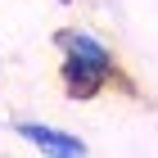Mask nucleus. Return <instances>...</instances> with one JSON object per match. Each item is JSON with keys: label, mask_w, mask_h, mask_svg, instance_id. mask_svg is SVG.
I'll return each instance as SVG.
<instances>
[{"label": "nucleus", "mask_w": 158, "mask_h": 158, "mask_svg": "<svg viewBox=\"0 0 158 158\" xmlns=\"http://www.w3.org/2000/svg\"><path fill=\"white\" fill-rule=\"evenodd\" d=\"M14 131L23 135L27 145H36L41 154H54V158H81L86 149H90L81 135L63 131V127H45V122H32V118H18V122H14Z\"/></svg>", "instance_id": "2"}, {"label": "nucleus", "mask_w": 158, "mask_h": 158, "mask_svg": "<svg viewBox=\"0 0 158 158\" xmlns=\"http://www.w3.org/2000/svg\"><path fill=\"white\" fill-rule=\"evenodd\" d=\"M54 50H59V86L68 99H95L122 81L118 50L90 27H59Z\"/></svg>", "instance_id": "1"}]
</instances>
